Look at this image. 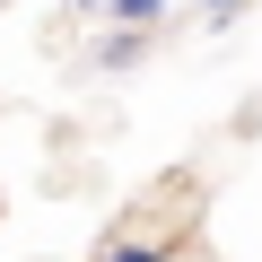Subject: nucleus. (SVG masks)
Here are the masks:
<instances>
[{
    "instance_id": "obj_2",
    "label": "nucleus",
    "mask_w": 262,
    "mask_h": 262,
    "mask_svg": "<svg viewBox=\"0 0 262 262\" xmlns=\"http://www.w3.org/2000/svg\"><path fill=\"white\" fill-rule=\"evenodd\" d=\"M114 9H122V18H158L166 0H114Z\"/></svg>"
},
{
    "instance_id": "obj_3",
    "label": "nucleus",
    "mask_w": 262,
    "mask_h": 262,
    "mask_svg": "<svg viewBox=\"0 0 262 262\" xmlns=\"http://www.w3.org/2000/svg\"><path fill=\"white\" fill-rule=\"evenodd\" d=\"M201 9H236V0H201Z\"/></svg>"
},
{
    "instance_id": "obj_1",
    "label": "nucleus",
    "mask_w": 262,
    "mask_h": 262,
    "mask_svg": "<svg viewBox=\"0 0 262 262\" xmlns=\"http://www.w3.org/2000/svg\"><path fill=\"white\" fill-rule=\"evenodd\" d=\"M105 262H158V245H140V236H122V245H114Z\"/></svg>"
}]
</instances>
